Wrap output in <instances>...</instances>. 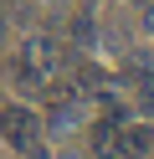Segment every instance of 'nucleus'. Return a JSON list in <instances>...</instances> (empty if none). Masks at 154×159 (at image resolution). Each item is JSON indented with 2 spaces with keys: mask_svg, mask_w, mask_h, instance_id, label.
Instances as JSON below:
<instances>
[{
  "mask_svg": "<svg viewBox=\"0 0 154 159\" xmlns=\"http://www.w3.org/2000/svg\"><path fill=\"white\" fill-rule=\"evenodd\" d=\"M62 67H67V46H62L57 36H26V41L16 46L10 77H16L21 93H46L62 77Z\"/></svg>",
  "mask_w": 154,
  "mask_h": 159,
  "instance_id": "obj_1",
  "label": "nucleus"
},
{
  "mask_svg": "<svg viewBox=\"0 0 154 159\" xmlns=\"http://www.w3.org/2000/svg\"><path fill=\"white\" fill-rule=\"evenodd\" d=\"M36 113L31 108H21V103H10V108H0V139L5 144H16V149H31L36 144Z\"/></svg>",
  "mask_w": 154,
  "mask_h": 159,
  "instance_id": "obj_2",
  "label": "nucleus"
},
{
  "mask_svg": "<svg viewBox=\"0 0 154 159\" xmlns=\"http://www.w3.org/2000/svg\"><path fill=\"white\" fill-rule=\"evenodd\" d=\"M92 154H98V159H118L123 154V118L113 113V108L92 123Z\"/></svg>",
  "mask_w": 154,
  "mask_h": 159,
  "instance_id": "obj_3",
  "label": "nucleus"
},
{
  "mask_svg": "<svg viewBox=\"0 0 154 159\" xmlns=\"http://www.w3.org/2000/svg\"><path fill=\"white\" fill-rule=\"evenodd\" d=\"M123 154L128 159L154 154V123H123Z\"/></svg>",
  "mask_w": 154,
  "mask_h": 159,
  "instance_id": "obj_4",
  "label": "nucleus"
},
{
  "mask_svg": "<svg viewBox=\"0 0 154 159\" xmlns=\"http://www.w3.org/2000/svg\"><path fill=\"white\" fill-rule=\"evenodd\" d=\"M144 31L154 36V5H149V11H144Z\"/></svg>",
  "mask_w": 154,
  "mask_h": 159,
  "instance_id": "obj_5",
  "label": "nucleus"
},
{
  "mask_svg": "<svg viewBox=\"0 0 154 159\" xmlns=\"http://www.w3.org/2000/svg\"><path fill=\"white\" fill-rule=\"evenodd\" d=\"M21 154H26V159H46V154H41V149H36V144H31V149H21Z\"/></svg>",
  "mask_w": 154,
  "mask_h": 159,
  "instance_id": "obj_6",
  "label": "nucleus"
}]
</instances>
